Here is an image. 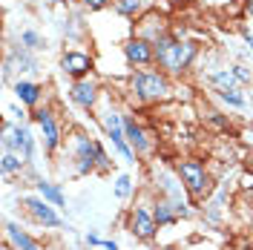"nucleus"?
<instances>
[{
    "label": "nucleus",
    "mask_w": 253,
    "mask_h": 250,
    "mask_svg": "<svg viewBox=\"0 0 253 250\" xmlns=\"http://www.w3.org/2000/svg\"><path fill=\"white\" fill-rule=\"evenodd\" d=\"M153 46H156V66L161 72H167L170 78L184 75L190 66H193V61L199 58V43L178 38L175 32L161 35Z\"/></svg>",
    "instance_id": "1"
},
{
    "label": "nucleus",
    "mask_w": 253,
    "mask_h": 250,
    "mask_svg": "<svg viewBox=\"0 0 253 250\" xmlns=\"http://www.w3.org/2000/svg\"><path fill=\"white\" fill-rule=\"evenodd\" d=\"M129 92L141 104H161L173 95L170 75L161 72V69H135L129 75Z\"/></svg>",
    "instance_id": "2"
},
{
    "label": "nucleus",
    "mask_w": 253,
    "mask_h": 250,
    "mask_svg": "<svg viewBox=\"0 0 253 250\" xmlns=\"http://www.w3.org/2000/svg\"><path fill=\"white\" fill-rule=\"evenodd\" d=\"M175 175L181 178V184H184L193 202H205L210 196V190H213V175H210L202 158H181L175 164Z\"/></svg>",
    "instance_id": "3"
},
{
    "label": "nucleus",
    "mask_w": 253,
    "mask_h": 250,
    "mask_svg": "<svg viewBox=\"0 0 253 250\" xmlns=\"http://www.w3.org/2000/svg\"><path fill=\"white\" fill-rule=\"evenodd\" d=\"M124 58L129 66H153L156 63V46H153V41L132 35L124 43Z\"/></svg>",
    "instance_id": "4"
},
{
    "label": "nucleus",
    "mask_w": 253,
    "mask_h": 250,
    "mask_svg": "<svg viewBox=\"0 0 253 250\" xmlns=\"http://www.w3.org/2000/svg\"><path fill=\"white\" fill-rule=\"evenodd\" d=\"M98 141H92L89 135H75V161H78V175H86V172L98 170Z\"/></svg>",
    "instance_id": "5"
},
{
    "label": "nucleus",
    "mask_w": 253,
    "mask_h": 250,
    "mask_svg": "<svg viewBox=\"0 0 253 250\" xmlns=\"http://www.w3.org/2000/svg\"><path fill=\"white\" fill-rule=\"evenodd\" d=\"M98 95H101V86L92 78H78L69 86V98H72V104H78L81 110H92L98 104Z\"/></svg>",
    "instance_id": "6"
},
{
    "label": "nucleus",
    "mask_w": 253,
    "mask_h": 250,
    "mask_svg": "<svg viewBox=\"0 0 253 250\" xmlns=\"http://www.w3.org/2000/svg\"><path fill=\"white\" fill-rule=\"evenodd\" d=\"M61 69H63V75H69L72 81L89 78V72L95 69V61L86 55V52L72 49V52H66V55L61 58Z\"/></svg>",
    "instance_id": "7"
},
{
    "label": "nucleus",
    "mask_w": 253,
    "mask_h": 250,
    "mask_svg": "<svg viewBox=\"0 0 253 250\" xmlns=\"http://www.w3.org/2000/svg\"><path fill=\"white\" fill-rule=\"evenodd\" d=\"M35 124L41 126V132H43V144H46L49 153H55L58 150V144H61V126H58V121H55V112L52 110H35Z\"/></svg>",
    "instance_id": "8"
},
{
    "label": "nucleus",
    "mask_w": 253,
    "mask_h": 250,
    "mask_svg": "<svg viewBox=\"0 0 253 250\" xmlns=\"http://www.w3.org/2000/svg\"><path fill=\"white\" fill-rule=\"evenodd\" d=\"M129 227H132V233L144 239V242H150L158 230V221H156V213L153 210H147V207H132V213H129Z\"/></svg>",
    "instance_id": "9"
},
{
    "label": "nucleus",
    "mask_w": 253,
    "mask_h": 250,
    "mask_svg": "<svg viewBox=\"0 0 253 250\" xmlns=\"http://www.w3.org/2000/svg\"><path fill=\"white\" fill-rule=\"evenodd\" d=\"M23 204H26V210L32 213V219L41 221L43 227H61V216L52 210L46 204V199L41 196V199H35V196H29V199H23Z\"/></svg>",
    "instance_id": "10"
},
{
    "label": "nucleus",
    "mask_w": 253,
    "mask_h": 250,
    "mask_svg": "<svg viewBox=\"0 0 253 250\" xmlns=\"http://www.w3.org/2000/svg\"><path fill=\"white\" fill-rule=\"evenodd\" d=\"M124 132H126V141L132 144V150H135V156H144V153H150V138H147V132H144V126L132 118V115H124Z\"/></svg>",
    "instance_id": "11"
},
{
    "label": "nucleus",
    "mask_w": 253,
    "mask_h": 250,
    "mask_svg": "<svg viewBox=\"0 0 253 250\" xmlns=\"http://www.w3.org/2000/svg\"><path fill=\"white\" fill-rule=\"evenodd\" d=\"M41 92H43V86L35 83V81H17L15 83L17 101L26 104V107H38V104H41Z\"/></svg>",
    "instance_id": "12"
},
{
    "label": "nucleus",
    "mask_w": 253,
    "mask_h": 250,
    "mask_svg": "<svg viewBox=\"0 0 253 250\" xmlns=\"http://www.w3.org/2000/svg\"><path fill=\"white\" fill-rule=\"evenodd\" d=\"M219 95V101H224L227 107H233V110H248V98L242 95L239 86H230V89H216Z\"/></svg>",
    "instance_id": "13"
},
{
    "label": "nucleus",
    "mask_w": 253,
    "mask_h": 250,
    "mask_svg": "<svg viewBox=\"0 0 253 250\" xmlns=\"http://www.w3.org/2000/svg\"><path fill=\"white\" fill-rule=\"evenodd\" d=\"M6 233H9V239H12V242H15V245H17L20 250H41V248H38V245H35V242L29 239V236L23 233V230H20L17 224H12V221L6 224Z\"/></svg>",
    "instance_id": "14"
},
{
    "label": "nucleus",
    "mask_w": 253,
    "mask_h": 250,
    "mask_svg": "<svg viewBox=\"0 0 253 250\" xmlns=\"http://www.w3.org/2000/svg\"><path fill=\"white\" fill-rule=\"evenodd\" d=\"M207 81H210L216 89H230V86H236V83H239L236 75H233L230 69H216V72H210V75H207Z\"/></svg>",
    "instance_id": "15"
},
{
    "label": "nucleus",
    "mask_w": 253,
    "mask_h": 250,
    "mask_svg": "<svg viewBox=\"0 0 253 250\" xmlns=\"http://www.w3.org/2000/svg\"><path fill=\"white\" fill-rule=\"evenodd\" d=\"M112 6H115V12L121 17H138L144 12L141 0H112Z\"/></svg>",
    "instance_id": "16"
},
{
    "label": "nucleus",
    "mask_w": 253,
    "mask_h": 250,
    "mask_svg": "<svg viewBox=\"0 0 253 250\" xmlns=\"http://www.w3.org/2000/svg\"><path fill=\"white\" fill-rule=\"evenodd\" d=\"M38 193L46 199V202H52L55 207H63V193L55 184H49V181H43V178H38Z\"/></svg>",
    "instance_id": "17"
},
{
    "label": "nucleus",
    "mask_w": 253,
    "mask_h": 250,
    "mask_svg": "<svg viewBox=\"0 0 253 250\" xmlns=\"http://www.w3.org/2000/svg\"><path fill=\"white\" fill-rule=\"evenodd\" d=\"M153 213H156L158 227H161V224H173V221L178 219V213H175V204H170V202H158Z\"/></svg>",
    "instance_id": "18"
},
{
    "label": "nucleus",
    "mask_w": 253,
    "mask_h": 250,
    "mask_svg": "<svg viewBox=\"0 0 253 250\" xmlns=\"http://www.w3.org/2000/svg\"><path fill=\"white\" fill-rule=\"evenodd\" d=\"M6 61H9V63H17V66H20V72H35V69H38V63H35L29 55H26V46H20V52L15 49V52L6 58Z\"/></svg>",
    "instance_id": "19"
},
{
    "label": "nucleus",
    "mask_w": 253,
    "mask_h": 250,
    "mask_svg": "<svg viewBox=\"0 0 253 250\" xmlns=\"http://www.w3.org/2000/svg\"><path fill=\"white\" fill-rule=\"evenodd\" d=\"M23 161H26L23 156H15L12 150H6V153H3V172H6V175L20 172V170H23Z\"/></svg>",
    "instance_id": "20"
},
{
    "label": "nucleus",
    "mask_w": 253,
    "mask_h": 250,
    "mask_svg": "<svg viewBox=\"0 0 253 250\" xmlns=\"http://www.w3.org/2000/svg\"><path fill=\"white\" fill-rule=\"evenodd\" d=\"M20 43H23L26 49H41V46H43V38H41L38 32L26 29V32H20Z\"/></svg>",
    "instance_id": "21"
},
{
    "label": "nucleus",
    "mask_w": 253,
    "mask_h": 250,
    "mask_svg": "<svg viewBox=\"0 0 253 250\" xmlns=\"http://www.w3.org/2000/svg\"><path fill=\"white\" fill-rule=\"evenodd\" d=\"M132 193V178L129 175H118V181H115V196L118 199H126Z\"/></svg>",
    "instance_id": "22"
},
{
    "label": "nucleus",
    "mask_w": 253,
    "mask_h": 250,
    "mask_svg": "<svg viewBox=\"0 0 253 250\" xmlns=\"http://www.w3.org/2000/svg\"><path fill=\"white\" fill-rule=\"evenodd\" d=\"M230 72L236 75L239 83H251V81H253V75L248 72V69H245V66H239V63H233V66H230Z\"/></svg>",
    "instance_id": "23"
},
{
    "label": "nucleus",
    "mask_w": 253,
    "mask_h": 250,
    "mask_svg": "<svg viewBox=\"0 0 253 250\" xmlns=\"http://www.w3.org/2000/svg\"><path fill=\"white\" fill-rule=\"evenodd\" d=\"M81 3H84V6H86L89 12H98V9H107L112 0H81Z\"/></svg>",
    "instance_id": "24"
},
{
    "label": "nucleus",
    "mask_w": 253,
    "mask_h": 250,
    "mask_svg": "<svg viewBox=\"0 0 253 250\" xmlns=\"http://www.w3.org/2000/svg\"><path fill=\"white\" fill-rule=\"evenodd\" d=\"M98 170L101 172L110 170V158H107V153H104V147H98Z\"/></svg>",
    "instance_id": "25"
},
{
    "label": "nucleus",
    "mask_w": 253,
    "mask_h": 250,
    "mask_svg": "<svg viewBox=\"0 0 253 250\" xmlns=\"http://www.w3.org/2000/svg\"><path fill=\"white\" fill-rule=\"evenodd\" d=\"M251 187H253V172H248V175H242V190L248 193Z\"/></svg>",
    "instance_id": "26"
},
{
    "label": "nucleus",
    "mask_w": 253,
    "mask_h": 250,
    "mask_svg": "<svg viewBox=\"0 0 253 250\" xmlns=\"http://www.w3.org/2000/svg\"><path fill=\"white\" fill-rule=\"evenodd\" d=\"M245 167H248V170L253 172V147L248 150V153H245Z\"/></svg>",
    "instance_id": "27"
},
{
    "label": "nucleus",
    "mask_w": 253,
    "mask_h": 250,
    "mask_svg": "<svg viewBox=\"0 0 253 250\" xmlns=\"http://www.w3.org/2000/svg\"><path fill=\"white\" fill-rule=\"evenodd\" d=\"M9 112H12V115H15L17 121H23V115H26V112H23V110H17V107H9Z\"/></svg>",
    "instance_id": "28"
},
{
    "label": "nucleus",
    "mask_w": 253,
    "mask_h": 250,
    "mask_svg": "<svg viewBox=\"0 0 253 250\" xmlns=\"http://www.w3.org/2000/svg\"><path fill=\"white\" fill-rule=\"evenodd\" d=\"M170 6H175V9H181V6H187V3H193V0H167Z\"/></svg>",
    "instance_id": "29"
},
{
    "label": "nucleus",
    "mask_w": 253,
    "mask_h": 250,
    "mask_svg": "<svg viewBox=\"0 0 253 250\" xmlns=\"http://www.w3.org/2000/svg\"><path fill=\"white\" fill-rule=\"evenodd\" d=\"M86 242H89L92 248H98V245H101V239H98V236H95V233H89V236H86Z\"/></svg>",
    "instance_id": "30"
},
{
    "label": "nucleus",
    "mask_w": 253,
    "mask_h": 250,
    "mask_svg": "<svg viewBox=\"0 0 253 250\" xmlns=\"http://www.w3.org/2000/svg\"><path fill=\"white\" fill-rule=\"evenodd\" d=\"M242 38H245V43H248V49H251V52H253V38H251V35H248V32H242Z\"/></svg>",
    "instance_id": "31"
},
{
    "label": "nucleus",
    "mask_w": 253,
    "mask_h": 250,
    "mask_svg": "<svg viewBox=\"0 0 253 250\" xmlns=\"http://www.w3.org/2000/svg\"><path fill=\"white\" fill-rule=\"evenodd\" d=\"M245 12H248V15H253V0H245Z\"/></svg>",
    "instance_id": "32"
},
{
    "label": "nucleus",
    "mask_w": 253,
    "mask_h": 250,
    "mask_svg": "<svg viewBox=\"0 0 253 250\" xmlns=\"http://www.w3.org/2000/svg\"><path fill=\"white\" fill-rule=\"evenodd\" d=\"M104 248L107 250H118V245H115V242H104Z\"/></svg>",
    "instance_id": "33"
},
{
    "label": "nucleus",
    "mask_w": 253,
    "mask_h": 250,
    "mask_svg": "<svg viewBox=\"0 0 253 250\" xmlns=\"http://www.w3.org/2000/svg\"><path fill=\"white\" fill-rule=\"evenodd\" d=\"M55 3H63V6H66V3H75V0H55Z\"/></svg>",
    "instance_id": "34"
},
{
    "label": "nucleus",
    "mask_w": 253,
    "mask_h": 250,
    "mask_svg": "<svg viewBox=\"0 0 253 250\" xmlns=\"http://www.w3.org/2000/svg\"><path fill=\"white\" fill-rule=\"evenodd\" d=\"M248 199H251V202H253V187H251V190H248Z\"/></svg>",
    "instance_id": "35"
},
{
    "label": "nucleus",
    "mask_w": 253,
    "mask_h": 250,
    "mask_svg": "<svg viewBox=\"0 0 253 250\" xmlns=\"http://www.w3.org/2000/svg\"><path fill=\"white\" fill-rule=\"evenodd\" d=\"M6 250H9V248H6Z\"/></svg>",
    "instance_id": "36"
}]
</instances>
